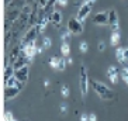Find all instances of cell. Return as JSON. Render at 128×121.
<instances>
[{
  "label": "cell",
  "instance_id": "cell-1",
  "mask_svg": "<svg viewBox=\"0 0 128 121\" xmlns=\"http://www.w3.org/2000/svg\"><path fill=\"white\" fill-rule=\"evenodd\" d=\"M90 86L93 87L96 93H97L103 100H114V92L107 87L104 83L98 82V80H90Z\"/></svg>",
  "mask_w": 128,
  "mask_h": 121
},
{
  "label": "cell",
  "instance_id": "cell-2",
  "mask_svg": "<svg viewBox=\"0 0 128 121\" xmlns=\"http://www.w3.org/2000/svg\"><path fill=\"white\" fill-rule=\"evenodd\" d=\"M79 84H80V92H82V96L83 97H86L87 94V90H89V76H87V70L84 66L80 68V79H79Z\"/></svg>",
  "mask_w": 128,
  "mask_h": 121
},
{
  "label": "cell",
  "instance_id": "cell-3",
  "mask_svg": "<svg viewBox=\"0 0 128 121\" xmlns=\"http://www.w3.org/2000/svg\"><path fill=\"white\" fill-rule=\"evenodd\" d=\"M68 30L70 31V34H75V35H79L83 32L84 30V26H83V21L78 18H70L68 21Z\"/></svg>",
  "mask_w": 128,
  "mask_h": 121
},
{
  "label": "cell",
  "instance_id": "cell-4",
  "mask_svg": "<svg viewBox=\"0 0 128 121\" xmlns=\"http://www.w3.org/2000/svg\"><path fill=\"white\" fill-rule=\"evenodd\" d=\"M38 32H40V31H38V26H31V28L26 32V35L23 37V40H21V42H20V48H24L28 42L34 41L35 38H37Z\"/></svg>",
  "mask_w": 128,
  "mask_h": 121
},
{
  "label": "cell",
  "instance_id": "cell-5",
  "mask_svg": "<svg viewBox=\"0 0 128 121\" xmlns=\"http://www.w3.org/2000/svg\"><path fill=\"white\" fill-rule=\"evenodd\" d=\"M92 8H93V4H92L90 2H86V0H84V3H83L82 6L79 7V12H78V17H76V18L84 23L86 17H87L89 14H90Z\"/></svg>",
  "mask_w": 128,
  "mask_h": 121
},
{
  "label": "cell",
  "instance_id": "cell-6",
  "mask_svg": "<svg viewBox=\"0 0 128 121\" xmlns=\"http://www.w3.org/2000/svg\"><path fill=\"white\" fill-rule=\"evenodd\" d=\"M66 65H68L66 58L54 56V58H51V60H49V66H51L52 69H56V70H65V69H66Z\"/></svg>",
  "mask_w": 128,
  "mask_h": 121
},
{
  "label": "cell",
  "instance_id": "cell-7",
  "mask_svg": "<svg viewBox=\"0 0 128 121\" xmlns=\"http://www.w3.org/2000/svg\"><path fill=\"white\" fill-rule=\"evenodd\" d=\"M93 24L98 27H103L108 24V12H100L93 17Z\"/></svg>",
  "mask_w": 128,
  "mask_h": 121
},
{
  "label": "cell",
  "instance_id": "cell-8",
  "mask_svg": "<svg viewBox=\"0 0 128 121\" xmlns=\"http://www.w3.org/2000/svg\"><path fill=\"white\" fill-rule=\"evenodd\" d=\"M20 87L17 86H4V100L7 102V100H12V98H14L16 96L20 93Z\"/></svg>",
  "mask_w": 128,
  "mask_h": 121
},
{
  "label": "cell",
  "instance_id": "cell-9",
  "mask_svg": "<svg viewBox=\"0 0 128 121\" xmlns=\"http://www.w3.org/2000/svg\"><path fill=\"white\" fill-rule=\"evenodd\" d=\"M108 24L111 31H118V16L114 8L108 10Z\"/></svg>",
  "mask_w": 128,
  "mask_h": 121
},
{
  "label": "cell",
  "instance_id": "cell-10",
  "mask_svg": "<svg viewBox=\"0 0 128 121\" xmlns=\"http://www.w3.org/2000/svg\"><path fill=\"white\" fill-rule=\"evenodd\" d=\"M14 76L20 80V82L26 83L27 80H28V65H27V66H23V68H20V69H16Z\"/></svg>",
  "mask_w": 128,
  "mask_h": 121
},
{
  "label": "cell",
  "instance_id": "cell-11",
  "mask_svg": "<svg viewBox=\"0 0 128 121\" xmlns=\"http://www.w3.org/2000/svg\"><path fill=\"white\" fill-rule=\"evenodd\" d=\"M107 76H108L110 82L113 84H116L118 82V70H117L116 66H110L108 70H107Z\"/></svg>",
  "mask_w": 128,
  "mask_h": 121
},
{
  "label": "cell",
  "instance_id": "cell-12",
  "mask_svg": "<svg viewBox=\"0 0 128 121\" xmlns=\"http://www.w3.org/2000/svg\"><path fill=\"white\" fill-rule=\"evenodd\" d=\"M51 23L55 27L59 26V24L62 23V13L58 12V10H54V12L51 13Z\"/></svg>",
  "mask_w": 128,
  "mask_h": 121
},
{
  "label": "cell",
  "instance_id": "cell-13",
  "mask_svg": "<svg viewBox=\"0 0 128 121\" xmlns=\"http://www.w3.org/2000/svg\"><path fill=\"white\" fill-rule=\"evenodd\" d=\"M14 72H16V69L13 65H7V66H4V75H3V80L4 82H7L12 76H14Z\"/></svg>",
  "mask_w": 128,
  "mask_h": 121
},
{
  "label": "cell",
  "instance_id": "cell-14",
  "mask_svg": "<svg viewBox=\"0 0 128 121\" xmlns=\"http://www.w3.org/2000/svg\"><path fill=\"white\" fill-rule=\"evenodd\" d=\"M120 31H111V37H110V44L113 46H117L120 42Z\"/></svg>",
  "mask_w": 128,
  "mask_h": 121
},
{
  "label": "cell",
  "instance_id": "cell-15",
  "mask_svg": "<svg viewBox=\"0 0 128 121\" xmlns=\"http://www.w3.org/2000/svg\"><path fill=\"white\" fill-rule=\"evenodd\" d=\"M116 56L118 59V62L122 65H125V56H124V48H117L116 51Z\"/></svg>",
  "mask_w": 128,
  "mask_h": 121
},
{
  "label": "cell",
  "instance_id": "cell-16",
  "mask_svg": "<svg viewBox=\"0 0 128 121\" xmlns=\"http://www.w3.org/2000/svg\"><path fill=\"white\" fill-rule=\"evenodd\" d=\"M69 52H70V48H69V44H68V41H65L62 45H60V54L64 55V56H68L69 55Z\"/></svg>",
  "mask_w": 128,
  "mask_h": 121
},
{
  "label": "cell",
  "instance_id": "cell-17",
  "mask_svg": "<svg viewBox=\"0 0 128 121\" xmlns=\"http://www.w3.org/2000/svg\"><path fill=\"white\" fill-rule=\"evenodd\" d=\"M87 49H89V44H87L86 41H82V42L79 44V51H80L82 54H86Z\"/></svg>",
  "mask_w": 128,
  "mask_h": 121
},
{
  "label": "cell",
  "instance_id": "cell-18",
  "mask_svg": "<svg viewBox=\"0 0 128 121\" xmlns=\"http://www.w3.org/2000/svg\"><path fill=\"white\" fill-rule=\"evenodd\" d=\"M51 45H52V41H51V38L49 37H44L42 38V46L44 48H51Z\"/></svg>",
  "mask_w": 128,
  "mask_h": 121
},
{
  "label": "cell",
  "instance_id": "cell-19",
  "mask_svg": "<svg viewBox=\"0 0 128 121\" xmlns=\"http://www.w3.org/2000/svg\"><path fill=\"white\" fill-rule=\"evenodd\" d=\"M21 13H26V14H31L32 13V8H31V4H24L23 7H21Z\"/></svg>",
  "mask_w": 128,
  "mask_h": 121
},
{
  "label": "cell",
  "instance_id": "cell-20",
  "mask_svg": "<svg viewBox=\"0 0 128 121\" xmlns=\"http://www.w3.org/2000/svg\"><path fill=\"white\" fill-rule=\"evenodd\" d=\"M60 94L64 96V97H68L69 96V86L68 84H64V86L60 87Z\"/></svg>",
  "mask_w": 128,
  "mask_h": 121
},
{
  "label": "cell",
  "instance_id": "cell-21",
  "mask_svg": "<svg viewBox=\"0 0 128 121\" xmlns=\"http://www.w3.org/2000/svg\"><path fill=\"white\" fill-rule=\"evenodd\" d=\"M69 37H70V31L66 28V31H64V32L60 34V40L65 42V41H68V40H69Z\"/></svg>",
  "mask_w": 128,
  "mask_h": 121
},
{
  "label": "cell",
  "instance_id": "cell-22",
  "mask_svg": "<svg viewBox=\"0 0 128 121\" xmlns=\"http://www.w3.org/2000/svg\"><path fill=\"white\" fill-rule=\"evenodd\" d=\"M121 76H122V80H124L125 83L128 84V66H125V68L122 69V73H121Z\"/></svg>",
  "mask_w": 128,
  "mask_h": 121
},
{
  "label": "cell",
  "instance_id": "cell-23",
  "mask_svg": "<svg viewBox=\"0 0 128 121\" xmlns=\"http://www.w3.org/2000/svg\"><path fill=\"white\" fill-rule=\"evenodd\" d=\"M66 111H68V103H60V114L65 116Z\"/></svg>",
  "mask_w": 128,
  "mask_h": 121
},
{
  "label": "cell",
  "instance_id": "cell-24",
  "mask_svg": "<svg viewBox=\"0 0 128 121\" xmlns=\"http://www.w3.org/2000/svg\"><path fill=\"white\" fill-rule=\"evenodd\" d=\"M3 120H14V117H13V114L10 113V111H7V113H4Z\"/></svg>",
  "mask_w": 128,
  "mask_h": 121
},
{
  "label": "cell",
  "instance_id": "cell-25",
  "mask_svg": "<svg viewBox=\"0 0 128 121\" xmlns=\"http://www.w3.org/2000/svg\"><path fill=\"white\" fill-rule=\"evenodd\" d=\"M104 49H106V42L104 41H100V42H98V51H100V52H103Z\"/></svg>",
  "mask_w": 128,
  "mask_h": 121
},
{
  "label": "cell",
  "instance_id": "cell-26",
  "mask_svg": "<svg viewBox=\"0 0 128 121\" xmlns=\"http://www.w3.org/2000/svg\"><path fill=\"white\" fill-rule=\"evenodd\" d=\"M58 6H60V7H65L66 4H68V0H56Z\"/></svg>",
  "mask_w": 128,
  "mask_h": 121
},
{
  "label": "cell",
  "instance_id": "cell-27",
  "mask_svg": "<svg viewBox=\"0 0 128 121\" xmlns=\"http://www.w3.org/2000/svg\"><path fill=\"white\" fill-rule=\"evenodd\" d=\"M124 56H125V62L128 60V48H124Z\"/></svg>",
  "mask_w": 128,
  "mask_h": 121
},
{
  "label": "cell",
  "instance_id": "cell-28",
  "mask_svg": "<svg viewBox=\"0 0 128 121\" xmlns=\"http://www.w3.org/2000/svg\"><path fill=\"white\" fill-rule=\"evenodd\" d=\"M89 116H90V117H89V120H90V121H96V118H97V117H96V114H89Z\"/></svg>",
  "mask_w": 128,
  "mask_h": 121
},
{
  "label": "cell",
  "instance_id": "cell-29",
  "mask_svg": "<svg viewBox=\"0 0 128 121\" xmlns=\"http://www.w3.org/2000/svg\"><path fill=\"white\" fill-rule=\"evenodd\" d=\"M80 120H82V121H86V120H89V117H87V114H82V117H80Z\"/></svg>",
  "mask_w": 128,
  "mask_h": 121
},
{
  "label": "cell",
  "instance_id": "cell-30",
  "mask_svg": "<svg viewBox=\"0 0 128 121\" xmlns=\"http://www.w3.org/2000/svg\"><path fill=\"white\" fill-rule=\"evenodd\" d=\"M66 62H68V65H72V64H73L72 58H68V56H66Z\"/></svg>",
  "mask_w": 128,
  "mask_h": 121
},
{
  "label": "cell",
  "instance_id": "cell-31",
  "mask_svg": "<svg viewBox=\"0 0 128 121\" xmlns=\"http://www.w3.org/2000/svg\"><path fill=\"white\" fill-rule=\"evenodd\" d=\"M44 86H45V87H48V86H49V80H48V79L44 80Z\"/></svg>",
  "mask_w": 128,
  "mask_h": 121
},
{
  "label": "cell",
  "instance_id": "cell-32",
  "mask_svg": "<svg viewBox=\"0 0 128 121\" xmlns=\"http://www.w3.org/2000/svg\"><path fill=\"white\" fill-rule=\"evenodd\" d=\"M86 2H90L92 4H94V3H96V2H97V0H86Z\"/></svg>",
  "mask_w": 128,
  "mask_h": 121
}]
</instances>
